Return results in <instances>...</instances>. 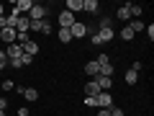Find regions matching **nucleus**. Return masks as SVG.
I'll return each mask as SVG.
<instances>
[{
	"label": "nucleus",
	"instance_id": "4468645a",
	"mask_svg": "<svg viewBox=\"0 0 154 116\" xmlns=\"http://www.w3.org/2000/svg\"><path fill=\"white\" fill-rule=\"evenodd\" d=\"M98 36H100V41L105 44V41H113L116 31H113V28H100V31H98Z\"/></svg>",
	"mask_w": 154,
	"mask_h": 116
},
{
	"label": "nucleus",
	"instance_id": "b1692460",
	"mask_svg": "<svg viewBox=\"0 0 154 116\" xmlns=\"http://www.w3.org/2000/svg\"><path fill=\"white\" fill-rule=\"evenodd\" d=\"M85 106H88V108H98V101H95V95H85Z\"/></svg>",
	"mask_w": 154,
	"mask_h": 116
},
{
	"label": "nucleus",
	"instance_id": "5701e85b",
	"mask_svg": "<svg viewBox=\"0 0 154 116\" xmlns=\"http://www.w3.org/2000/svg\"><path fill=\"white\" fill-rule=\"evenodd\" d=\"M128 13H131V16H136V21H139V16L144 13V8H141V5H128Z\"/></svg>",
	"mask_w": 154,
	"mask_h": 116
},
{
	"label": "nucleus",
	"instance_id": "7c9ffc66",
	"mask_svg": "<svg viewBox=\"0 0 154 116\" xmlns=\"http://www.w3.org/2000/svg\"><path fill=\"white\" fill-rule=\"evenodd\" d=\"M5 108H8V98L3 95V98H0V111H5Z\"/></svg>",
	"mask_w": 154,
	"mask_h": 116
},
{
	"label": "nucleus",
	"instance_id": "f03ea898",
	"mask_svg": "<svg viewBox=\"0 0 154 116\" xmlns=\"http://www.w3.org/2000/svg\"><path fill=\"white\" fill-rule=\"evenodd\" d=\"M13 11L18 13V16H28V11H31L33 8V0H16V3H13Z\"/></svg>",
	"mask_w": 154,
	"mask_h": 116
},
{
	"label": "nucleus",
	"instance_id": "f8f14e48",
	"mask_svg": "<svg viewBox=\"0 0 154 116\" xmlns=\"http://www.w3.org/2000/svg\"><path fill=\"white\" fill-rule=\"evenodd\" d=\"M23 54H28V57H36V54H38V44L28 39L26 44H23Z\"/></svg>",
	"mask_w": 154,
	"mask_h": 116
},
{
	"label": "nucleus",
	"instance_id": "bb28decb",
	"mask_svg": "<svg viewBox=\"0 0 154 116\" xmlns=\"http://www.w3.org/2000/svg\"><path fill=\"white\" fill-rule=\"evenodd\" d=\"M95 62H98L100 67H105V65H110V60H108V54H100V57H98V60H95Z\"/></svg>",
	"mask_w": 154,
	"mask_h": 116
},
{
	"label": "nucleus",
	"instance_id": "a878e982",
	"mask_svg": "<svg viewBox=\"0 0 154 116\" xmlns=\"http://www.w3.org/2000/svg\"><path fill=\"white\" fill-rule=\"evenodd\" d=\"M18 62H21V67H28V65L33 62V57H28V54H21V60H18Z\"/></svg>",
	"mask_w": 154,
	"mask_h": 116
},
{
	"label": "nucleus",
	"instance_id": "c756f323",
	"mask_svg": "<svg viewBox=\"0 0 154 116\" xmlns=\"http://www.w3.org/2000/svg\"><path fill=\"white\" fill-rule=\"evenodd\" d=\"M144 31L149 34V41H152V39H154V26H144Z\"/></svg>",
	"mask_w": 154,
	"mask_h": 116
},
{
	"label": "nucleus",
	"instance_id": "ddd939ff",
	"mask_svg": "<svg viewBox=\"0 0 154 116\" xmlns=\"http://www.w3.org/2000/svg\"><path fill=\"white\" fill-rule=\"evenodd\" d=\"M16 90H18L26 101H36V98H38V90H33V88H16Z\"/></svg>",
	"mask_w": 154,
	"mask_h": 116
},
{
	"label": "nucleus",
	"instance_id": "0eeeda50",
	"mask_svg": "<svg viewBox=\"0 0 154 116\" xmlns=\"http://www.w3.org/2000/svg\"><path fill=\"white\" fill-rule=\"evenodd\" d=\"M69 34H72V39H82L85 34H88V26L80 23V21H75V23H72V28H69Z\"/></svg>",
	"mask_w": 154,
	"mask_h": 116
},
{
	"label": "nucleus",
	"instance_id": "e433bc0d",
	"mask_svg": "<svg viewBox=\"0 0 154 116\" xmlns=\"http://www.w3.org/2000/svg\"><path fill=\"white\" fill-rule=\"evenodd\" d=\"M0 116H5V111H0Z\"/></svg>",
	"mask_w": 154,
	"mask_h": 116
},
{
	"label": "nucleus",
	"instance_id": "4be33fe9",
	"mask_svg": "<svg viewBox=\"0 0 154 116\" xmlns=\"http://www.w3.org/2000/svg\"><path fill=\"white\" fill-rule=\"evenodd\" d=\"M126 26L131 28L134 34H139V31H144V23H141V21H131V23H126Z\"/></svg>",
	"mask_w": 154,
	"mask_h": 116
},
{
	"label": "nucleus",
	"instance_id": "393cba45",
	"mask_svg": "<svg viewBox=\"0 0 154 116\" xmlns=\"http://www.w3.org/2000/svg\"><path fill=\"white\" fill-rule=\"evenodd\" d=\"M8 67V57H5V49H0V70Z\"/></svg>",
	"mask_w": 154,
	"mask_h": 116
},
{
	"label": "nucleus",
	"instance_id": "72a5a7b5",
	"mask_svg": "<svg viewBox=\"0 0 154 116\" xmlns=\"http://www.w3.org/2000/svg\"><path fill=\"white\" fill-rule=\"evenodd\" d=\"M98 116H110V111L108 108H98Z\"/></svg>",
	"mask_w": 154,
	"mask_h": 116
},
{
	"label": "nucleus",
	"instance_id": "412c9836",
	"mask_svg": "<svg viewBox=\"0 0 154 116\" xmlns=\"http://www.w3.org/2000/svg\"><path fill=\"white\" fill-rule=\"evenodd\" d=\"M134 36H136V34H134V31H131L128 26H123V28H121V39H123V41H131Z\"/></svg>",
	"mask_w": 154,
	"mask_h": 116
},
{
	"label": "nucleus",
	"instance_id": "9b49d317",
	"mask_svg": "<svg viewBox=\"0 0 154 116\" xmlns=\"http://www.w3.org/2000/svg\"><path fill=\"white\" fill-rule=\"evenodd\" d=\"M85 72H88V77H93V80H95V77H98L100 75V65H98V62H88V65H85Z\"/></svg>",
	"mask_w": 154,
	"mask_h": 116
},
{
	"label": "nucleus",
	"instance_id": "cd10ccee",
	"mask_svg": "<svg viewBox=\"0 0 154 116\" xmlns=\"http://www.w3.org/2000/svg\"><path fill=\"white\" fill-rule=\"evenodd\" d=\"M110 116H123V108H118V106H110Z\"/></svg>",
	"mask_w": 154,
	"mask_h": 116
},
{
	"label": "nucleus",
	"instance_id": "f704fd0d",
	"mask_svg": "<svg viewBox=\"0 0 154 116\" xmlns=\"http://www.w3.org/2000/svg\"><path fill=\"white\" fill-rule=\"evenodd\" d=\"M5 28V16H0V31Z\"/></svg>",
	"mask_w": 154,
	"mask_h": 116
},
{
	"label": "nucleus",
	"instance_id": "c9c22d12",
	"mask_svg": "<svg viewBox=\"0 0 154 116\" xmlns=\"http://www.w3.org/2000/svg\"><path fill=\"white\" fill-rule=\"evenodd\" d=\"M3 13H5V8H3V3H0V16H3Z\"/></svg>",
	"mask_w": 154,
	"mask_h": 116
},
{
	"label": "nucleus",
	"instance_id": "f3484780",
	"mask_svg": "<svg viewBox=\"0 0 154 116\" xmlns=\"http://www.w3.org/2000/svg\"><path fill=\"white\" fill-rule=\"evenodd\" d=\"M116 18L128 23V18H131V13H128V5H121V8H118V11H116Z\"/></svg>",
	"mask_w": 154,
	"mask_h": 116
},
{
	"label": "nucleus",
	"instance_id": "9d476101",
	"mask_svg": "<svg viewBox=\"0 0 154 116\" xmlns=\"http://www.w3.org/2000/svg\"><path fill=\"white\" fill-rule=\"evenodd\" d=\"M16 28H3V31H0V41H5V44H13V41H16Z\"/></svg>",
	"mask_w": 154,
	"mask_h": 116
},
{
	"label": "nucleus",
	"instance_id": "20e7f679",
	"mask_svg": "<svg viewBox=\"0 0 154 116\" xmlns=\"http://www.w3.org/2000/svg\"><path fill=\"white\" fill-rule=\"evenodd\" d=\"M28 31H38V34H46V36H49L51 26H49V21H31V28H28Z\"/></svg>",
	"mask_w": 154,
	"mask_h": 116
},
{
	"label": "nucleus",
	"instance_id": "7ed1b4c3",
	"mask_svg": "<svg viewBox=\"0 0 154 116\" xmlns=\"http://www.w3.org/2000/svg\"><path fill=\"white\" fill-rule=\"evenodd\" d=\"M44 16H46V8L38 5V3H33V8L28 11V18H31V21H44Z\"/></svg>",
	"mask_w": 154,
	"mask_h": 116
},
{
	"label": "nucleus",
	"instance_id": "6e6552de",
	"mask_svg": "<svg viewBox=\"0 0 154 116\" xmlns=\"http://www.w3.org/2000/svg\"><path fill=\"white\" fill-rule=\"evenodd\" d=\"M75 21H77V18L72 16L69 11H62V13H59V26H62V28H72V23H75Z\"/></svg>",
	"mask_w": 154,
	"mask_h": 116
},
{
	"label": "nucleus",
	"instance_id": "f257e3e1",
	"mask_svg": "<svg viewBox=\"0 0 154 116\" xmlns=\"http://www.w3.org/2000/svg\"><path fill=\"white\" fill-rule=\"evenodd\" d=\"M21 54H23V47L21 44H8L5 47V57H8V62H13V60H21Z\"/></svg>",
	"mask_w": 154,
	"mask_h": 116
},
{
	"label": "nucleus",
	"instance_id": "473e14b6",
	"mask_svg": "<svg viewBox=\"0 0 154 116\" xmlns=\"http://www.w3.org/2000/svg\"><path fill=\"white\" fill-rule=\"evenodd\" d=\"M16 114H18V116H28V108H26V106H23V108H18Z\"/></svg>",
	"mask_w": 154,
	"mask_h": 116
},
{
	"label": "nucleus",
	"instance_id": "dca6fc26",
	"mask_svg": "<svg viewBox=\"0 0 154 116\" xmlns=\"http://www.w3.org/2000/svg\"><path fill=\"white\" fill-rule=\"evenodd\" d=\"M100 8V3L98 0H82V11H88V13H95Z\"/></svg>",
	"mask_w": 154,
	"mask_h": 116
},
{
	"label": "nucleus",
	"instance_id": "a211bd4d",
	"mask_svg": "<svg viewBox=\"0 0 154 116\" xmlns=\"http://www.w3.org/2000/svg\"><path fill=\"white\" fill-rule=\"evenodd\" d=\"M67 11L75 16L77 11H82V0H67Z\"/></svg>",
	"mask_w": 154,
	"mask_h": 116
},
{
	"label": "nucleus",
	"instance_id": "423d86ee",
	"mask_svg": "<svg viewBox=\"0 0 154 116\" xmlns=\"http://www.w3.org/2000/svg\"><path fill=\"white\" fill-rule=\"evenodd\" d=\"M28 28H31V18H28V16H18V21H16V34H28Z\"/></svg>",
	"mask_w": 154,
	"mask_h": 116
},
{
	"label": "nucleus",
	"instance_id": "aec40b11",
	"mask_svg": "<svg viewBox=\"0 0 154 116\" xmlns=\"http://www.w3.org/2000/svg\"><path fill=\"white\" fill-rule=\"evenodd\" d=\"M136 80H139V72L126 70V85H136Z\"/></svg>",
	"mask_w": 154,
	"mask_h": 116
},
{
	"label": "nucleus",
	"instance_id": "c85d7f7f",
	"mask_svg": "<svg viewBox=\"0 0 154 116\" xmlns=\"http://www.w3.org/2000/svg\"><path fill=\"white\" fill-rule=\"evenodd\" d=\"M13 88H16L13 80H3V90H13Z\"/></svg>",
	"mask_w": 154,
	"mask_h": 116
},
{
	"label": "nucleus",
	"instance_id": "2eb2a0df",
	"mask_svg": "<svg viewBox=\"0 0 154 116\" xmlns=\"http://www.w3.org/2000/svg\"><path fill=\"white\" fill-rule=\"evenodd\" d=\"M98 93H103V90L98 88V83H95V80H88V85H85V95H98Z\"/></svg>",
	"mask_w": 154,
	"mask_h": 116
},
{
	"label": "nucleus",
	"instance_id": "1a4fd4ad",
	"mask_svg": "<svg viewBox=\"0 0 154 116\" xmlns=\"http://www.w3.org/2000/svg\"><path fill=\"white\" fill-rule=\"evenodd\" d=\"M95 83H98V88H100V90H105V93H110V88H113V77L98 75V77H95Z\"/></svg>",
	"mask_w": 154,
	"mask_h": 116
},
{
	"label": "nucleus",
	"instance_id": "2f4dec72",
	"mask_svg": "<svg viewBox=\"0 0 154 116\" xmlns=\"http://www.w3.org/2000/svg\"><path fill=\"white\" fill-rule=\"evenodd\" d=\"M131 70H134V72H141V62L136 60V62H134V65H131Z\"/></svg>",
	"mask_w": 154,
	"mask_h": 116
},
{
	"label": "nucleus",
	"instance_id": "6ab92c4d",
	"mask_svg": "<svg viewBox=\"0 0 154 116\" xmlns=\"http://www.w3.org/2000/svg\"><path fill=\"white\" fill-rule=\"evenodd\" d=\"M59 41H62V44H69V41H72L69 28H59Z\"/></svg>",
	"mask_w": 154,
	"mask_h": 116
},
{
	"label": "nucleus",
	"instance_id": "39448f33",
	"mask_svg": "<svg viewBox=\"0 0 154 116\" xmlns=\"http://www.w3.org/2000/svg\"><path fill=\"white\" fill-rule=\"evenodd\" d=\"M95 101H98V108H110V106H113V95L105 93V90L95 95Z\"/></svg>",
	"mask_w": 154,
	"mask_h": 116
}]
</instances>
